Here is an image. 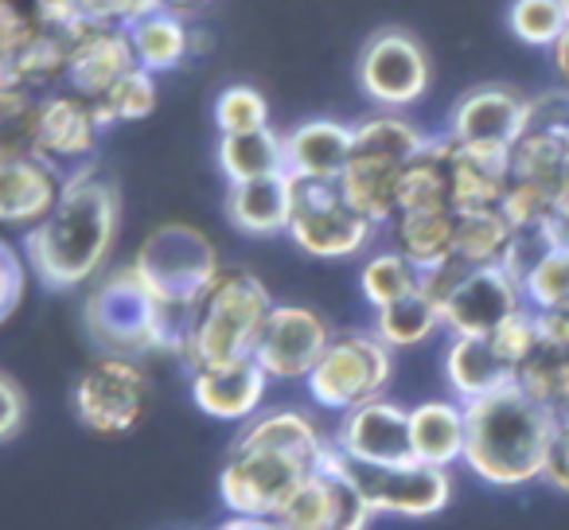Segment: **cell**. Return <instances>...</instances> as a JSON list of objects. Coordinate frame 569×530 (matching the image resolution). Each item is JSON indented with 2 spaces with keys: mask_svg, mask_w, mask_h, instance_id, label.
<instances>
[{
  "mask_svg": "<svg viewBox=\"0 0 569 530\" xmlns=\"http://www.w3.org/2000/svg\"><path fill=\"white\" fill-rule=\"evenodd\" d=\"M511 183V152L452 144V211H491Z\"/></svg>",
  "mask_w": 569,
  "mask_h": 530,
  "instance_id": "27",
  "label": "cell"
},
{
  "mask_svg": "<svg viewBox=\"0 0 569 530\" xmlns=\"http://www.w3.org/2000/svg\"><path fill=\"white\" fill-rule=\"evenodd\" d=\"M82 328L98 356H183V343L191 332V312L168 309L152 297V289L126 266H110L82 301Z\"/></svg>",
  "mask_w": 569,
  "mask_h": 530,
  "instance_id": "4",
  "label": "cell"
},
{
  "mask_svg": "<svg viewBox=\"0 0 569 530\" xmlns=\"http://www.w3.org/2000/svg\"><path fill=\"white\" fill-rule=\"evenodd\" d=\"M356 87L375 110L406 113L426 102L429 87H433V59L410 28H379L359 48Z\"/></svg>",
  "mask_w": 569,
  "mask_h": 530,
  "instance_id": "9",
  "label": "cell"
},
{
  "mask_svg": "<svg viewBox=\"0 0 569 530\" xmlns=\"http://www.w3.org/2000/svg\"><path fill=\"white\" fill-rule=\"evenodd\" d=\"M28 421V394L9 371H0V444H9L20 437Z\"/></svg>",
  "mask_w": 569,
  "mask_h": 530,
  "instance_id": "42",
  "label": "cell"
},
{
  "mask_svg": "<svg viewBox=\"0 0 569 530\" xmlns=\"http://www.w3.org/2000/svg\"><path fill=\"white\" fill-rule=\"evenodd\" d=\"M340 452V449H336ZM340 464L359 496L371 503L375 514L395 519H433L452 503V472L449 468L421 464V460H395V464H363L340 452Z\"/></svg>",
  "mask_w": 569,
  "mask_h": 530,
  "instance_id": "11",
  "label": "cell"
},
{
  "mask_svg": "<svg viewBox=\"0 0 569 530\" xmlns=\"http://www.w3.org/2000/svg\"><path fill=\"white\" fill-rule=\"evenodd\" d=\"M297 203V180L289 172L266 176V180L227 183L222 211L227 222L246 238H277L289 230Z\"/></svg>",
  "mask_w": 569,
  "mask_h": 530,
  "instance_id": "21",
  "label": "cell"
},
{
  "mask_svg": "<svg viewBox=\"0 0 569 530\" xmlns=\"http://www.w3.org/2000/svg\"><path fill=\"white\" fill-rule=\"evenodd\" d=\"M214 530H281L277 519H261V514H227Z\"/></svg>",
  "mask_w": 569,
  "mask_h": 530,
  "instance_id": "46",
  "label": "cell"
},
{
  "mask_svg": "<svg viewBox=\"0 0 569 530\" xmlns=\"http://www.w3.org/2000/svg\"><path fill=\"white\" fill-rule=\"evenodd\" d=\"M507 28L527 48L553 51V43L569 28V12L561 0H511L507 4Z\"/></svg>",
  "mask_w": 569,
  "mask_h": 530,
  "instance_id": "36",
  "label": "cell"
},
{
  "mask_svg": "<svg viewBox=\"0 0 569 530\" xmlns=\"http://www.w3.org/2000/svg\"><path fill=\"white\" fill-rule=\"evenodd\" d=\"M40 32L36 0H0V59L4 63H12Z\"/></svg>",
  "mask_w": 569,
  "mask_h": 530,
  "instance_id": "40",
  "label": "cell"
},
{
  "mask_svg": "<svg viewBox=\"0 0 569 530\" xmlns=\"http://www.w3.org/2000/svg\"><path fill=\"white\" fill-rule=\"evenodd\" d=\"M382 227L356 211L340 196V183H297L289 242L317 261H348L371 250Z\"/></svg>",
  "mask_w": 569,
  "mask_h": 530,
  "instance_id": "10",
  "label": "cell"
},
{
  "mask_svg": "<svg viewBox=\"0 0 569 530\" xmlns=\"http://www.w3.org/2000/svg\"><path fill=\"white\" fill-rule=\"evenodd\" d=\"M522 286L503 266H468L445 293L441 320L449 336H491L511 312L522 309Z\"/></svg>",
  "mask_w": 569,
  "mask_h": 530,
  "instance_id": "17",
  "label": "cell"
},
{
  "mask_svg": "<svg viewBox=\"0 0 569 530\" xmlns=\"http://www.w3.org/2000/svg\"><path fill=\"white\" fill-rule=\"evenodd\" d=\"M527 309H569V246H538L519 278Z\"/></svg>",
  "mask_w": 569,
  "mask_h": 530,
  "instance_id": "35",
  "label": "cell"
},
{
  "mask_svg": "<svg viewBox=\"0 0 569 530\" xmlns=\"http://www.w3.org/2000/svg\"><path fill=\"white\" fill-rule=\"evenodd\" d=\"M332 324L309 304L277 301L261 324L253 359L273 382H305L320 363L325 348L332 343Z\"/></svg>",
  "mask_w": 569,
  "mask_h": 530,
  "instance_id": "14",
  "label": "cell"
},
{
  "mask_svg": "<svg viewBox=\"0 0 569 530\" xmlns=\"http://www.w3.org/2000/svg\"><path fill=\"white\" fill-rule=\"evenodd\" d=\"M441 374L449 398H457V402H476V398L519 382V371L491 348L488 336H449Z\"/></svg>",
  "mask_w": 569,
  "mask_h": 530,
  "instance_id": "23",
  "label": "cell"
},
{
  "mask_svg": "<svg viewBox=\"0 0 569 530\" xmlns=\"http://www.w3.org/2000/svg\"><path fill=\"white\" fill-rule=\"evenodd\" d=\"M332 444L343 457L363 460V464L410 460V406L387 394L371 398V402L340 413V426L332 429Z\"/></svg>",
  "mask_w": 569,
  "mask_h": 530,
  "instance_id": "18",
  "label": "cell"
},
{
  "mask_svg": "<svg viewBox=\"0 0 569 530\" xmlns=\"http://www.w3.org/2000/svg\"><path fill=\"white\" fill-rule=\"evenodd\" d=\"M129 261L152 289V297L180 312H196V304L222 273L211 234L191 222H160L157 230L144 234V242Z\"/></svg>",
  "mask_w": 569,
  "mask_h": 530,
  "instance_id": "6",
  "label": "cell"
},
{
  "mask_svg": "<svg viewBox=\"0 0 569 530\" xmlns=\"http://www.w3.org/2000/svg\"><path fill=\"white\" fill-rule=\"evenodd\" d=\"M550 56H553V74H558V87L569 94V28H566V36L553 43Z\"/></svg>",
  "mask_w": 569,
  "mask_h": 530,
  "instance_id": "47",
  "label": "cell"
},
{
  "mask_svg": "<svg viewBox=\"0 0 569 530\" xmlns=\"http://www.w3.org/2000/svg\"><path fill=\"white\" fill-rule=\"evenodd\" d=\"M152 402V379L141 359L98 356L74 379L71 410L94 437H129L144 421Z\"/></svg>",
  "mask_w": 569,
  "mask_h": 530,
  "instance_id": "8",
  "label": "cell"
},
{
  "mask_svg": "<svg viewBox=\"0 0 569 530\" xmlns=\"http://www.w3.org/2000/svg\"><path fill=\"white\" fill-rule=\"evenodd\" d=\"M102 133L106 129L94 113V102H87L67 87L36 98L24 121V144L63 176L94 164Z\"/></svg>",
  "mask_w": 569,
  "mask_h": 530,
  "instance_id": "12",
  "label": "cell"
},
{
  "mask_svg": "<svg viewBox=\"0 0 569 530\" xmlns=\"http://www.w3.org/2000/svg\"><path fill=\"white\" fill-rule=\"evenodd\" d=\"M390 234H395V250L406 253L421 273H429L452 258L457 211H402L390 222Z\"/></svg>",
  "mask_w": 569,
  "mask_h": 530,
  "instance_id": "29",
  "label": "cell"
},
{
  "mask_svg": "<svg viewBox=\"0 0 569 530\" xmlns=\"http://www.w3.org/2000/svg\"><path fill=\"white\" fill-rule=\"evenodd\" d=\"M160 9H164V0H90L94 20L98 24H110V28H133Z\"/></svg>",
  "mask_w": 569,
  "mask_h": 530,
  "instance_id": "43",
  "label": "cell"
},
{
  "mask_svg": "<svg viewBox=\"0 0 569 530\" xmlns=\"http://www.w3.org/2000/svg\"><path fill=\"white\" fill-rule=\"evenodd\" d=\"M515 227L503 219L499 207L491 211H465L457 214V246H452V258L465 261V266H503L507 253L515 246Z\"/></svg>",
  "mask_w": 569,
  "mask_h": 530,
  "instance_id": "32",
  "label": "cell"
},
{
  "mask_svg": "<svg viewBox=\"0 0 569 530\" xmlns=\"http://www.w3.org/2000/svg\"><path fill=\"white\" fill-rule=\"evenodd\" d=\"M390 379H395V351L371 328H351V332L332 336L320 363L305 379V390L320 410L348 413L387 394Z\"/></svg>",
  "mask_w": 569,
  "mask_h": 530,
  "instance_id": "7",
  "label": "cell"
},
{
  "mask_svg": "<svg viewBox=\"0 0 569 530\" xmlns=\"http://www.w3.org/2000/svg\"><path fill=\"white\" fill-rule=\"evenodd\" d=\"M418 289H421V270L406 253H398L395 246L367 253V261L359 266V293L371 304V312L387 309V304L402 301V297L418 293Z\"/></svg>",
  "mask_w": 569,
  "mask_h": 530,
  "instance_id": "33",
  "label": "cell"
},
{
  "mask_svg": "<svg viewBox=\"0 0 569 530\" xmlns=\"http://www.w3.org/2000/svg\"><path fill=\"white\" fill-rule=\"evenodd\" d=\"M126 36H129V48H133V63L152 71L157 79L180 71L191 56H199L207 48L203 28H196L188 17H180L172 9H160L152 17H144L141 24L126 28Z\"/></svg>",
  "mask_w": 569,
  "mask_h": 530,
  "instance_id": "24",
  "label": "cell"
},
{
  "mask_svg": "<svg viewBox=\"0 0 569 530\" xmlns=\"http://www.w3.org/2000/svg\"><path fill=\"white\" fill-rule=\"evenodd\" d=\"M561 149H566V176H569V129H566V137H561Z\"/></svg>",
  "mask_w": 569,
  "mask_h": 530,
  "instance_id": "49",
  "label": "cell"
},
{
  "mask_svg": "<svg viewBox=\"0 0 569 530\" xmlns=\"http://www.w3.org/2000/svg\"><path fill=\"white\" fill-rule=\"evenodd\" d=\"M28 278H32V270H28L24 250L0 234V324H9L20 304H24Z\"/></svg>",
  "mask_w": 569,
  "mask_h": 530,
  "instance_id": "41",
  "label": "cell"
},
{
  "mask_svg": "<svg viewBox=\"0 0 569 530\" xmlns=\"http://www.w3.org/2000/svg\"><path fill=\"white\" fill-rule=\"evenodd\" d=\"M491 348L499 351V356L507 359V363L515 367V371H522V367L530 363V359L542 351V340H538V320H535V309H527L522 304L519 312H511V317L503 320V324L496 328V332L488 336Z\"/></svg>",
  "mask_w": 569,
  "mask_h": 530,
  "instance_id": "39",
  "label": "cell"
},
{
  "mask_svg": "<svg viewBox=\"0 0 569 530\" xmlns=\"http://www.w3.org/2000/svg\"><path fill=\"white\" fill-rule=\"evenodd\" d=\"M402 211H452V141L445 133L429 137L426 149L406 164L398 183V214Z\"/></svg>",
  "mask_w": 569,
  "mask_h": 530,
  "instance_id": "28",
  "label": "cell"
},
{
  "mask_svg": "<svg viewBox=\"0 0 569 530\" xmlns=\"http://www.w3.org/2000/svg\"><path fill=\"white\" fill-rule=\"evenodd\" d=\"M371 332L387 343L390 351H410L429 343L437 332H445V320H441V304L418 289V293L402 297V301L387 304V309L375 312V324Z\"/></svg>",
  "mask_w": 569,
  "mask_h": 530,
  "instance_id": "31",
  "label": "cell"
},
{
  "mask_svg": "<svg viewBox=\"0 0 569 530\" xmlns=\"http://www.w3.org/2000/svg\"><path fill=\"white\" fill-rule=\"evenodd\" d=\"M530 121V98L519 94L507 82H483L457 98L449 110V137L457 149H499L511 152L515 141L527 133Z\"/></svg>",
  "mask_w": 569,
  "mask_h": 530,
  "instance_id": "15",
  "label": "cell"
},
{
  "mask_svg": "<svg viewBox=\"0 0 569 530\" xmlns=\"http://www.w3.org/2000/svg\"><path fill=\"white\" fill-rule=\"evenodd\" d=\"M63 191V172L40 160L20 137L0 133V234L28 230L51 214Z\"/></svg>",
  "mask_w": 569,
  "mask_h": 530,
  "instance_id": "16",
  "label": "cell"
},
{
  "mask_svg": "<svg viewBox=\"0 0 569 530\" xmlns=\"http://www.w3.org/2000/svg\"><path fill=\"white\" fill-rule=\"evenodd\" d=\"M406 164L375 152L351 149V160L340 176V196L356 207L375 227H390L398 214V183H402Z\"/></svg>",
  "mask_w": 569,
  "mask_h": 530,
  "instance_id": "26",
  "label": "cell"
},
{
  "mask_svg": "<svg viewBox=\"0 0 569 530\" xmlns=\"http://www.w3.org/2000/svg\"><path fill=\"white\" fill-rule=\"evenodd\" d=\"M465 402L457 398H426L410 406V452L413 460L433 468H449L465 460Z\"/></svg>",
  "mask_w": 569,
  "mask_h": 530,
  "instance_id": "25",
  "label": "cell"
},
{
  "mask_svg": "<svg viewBox=\"0 0 569 530\" xmlns=\"http://www.w3.org/2000/svg\"><path fill=\"white\" fill-rule=\"evenodd\" d=\"M375 519L379 514L371 511V503L348 480L336 444L320 460L317 472L277 511V527L281 530H371Z\"/></svg>",
  "mask_w": 569,
  "mask_h": 530,
  "instance_id": "13",
  "label": "cell"
},
{
  "mask_svg": "<svg viewBox=\"0 0 569 530\" xmlns=\"http://www.w3.org/2000/svg\"><path fill=\"white\" fill-rule=\"evenodd\" d=\"M133 48H129L126 28L98 24L82 40L71 43V63H67V90H74L87 102H98L126 71H133Z\"/></svg>",
  "mask_w": 569,
  "mask_h": 530,
  "instance_id": "22",
  "label": "cell"
},
{
  "mask_svg": "<svg viewBox=\"0 0 569 530\" xmlns=\"http://www.w3.org/2000/svg\"><path fill=\"white\" fill-rule=\"evenodd\" d=\"M207 4H214V0H164V9L180 12V17H196V12H203Z\"/></svg>",
  "mask_w": 569,
  "mask_h": 530,
  "instance_id": "48",
  "label": "cell"
},
{
  "mask_svg": "<svg viewBox=\"0 0 569 530\" xmlns=\"http://www.w3.org/2000/svg\"><path fill=\"white\" fill-rule=\"evenodd\" d=\"M121 234V191L110 176L87 164L63 176L59 203L43 222H36L20 250L28 270L48 293H79L110 270L113 246Z\"/></svg>",
  "mask_w": 569,
  "mask_h": 530,
  "instance_id": "1",
  "label": "cell"
},
{
  "mask_svg": "<svg viewBox=\"0 0 569 530\" xmlns=\"http://www.w3.org/2000/svg\"><path fill=\"white\" fill-rule=\"evenodd\" d=\"M465 460L460 464L496 491L542 483L558 418L515 382L496 394L465 402Z\"/></svg>",
  "mask_w": 569,
  "mask_h": 530,
  "instance_id": "3",
  "label": "cell"
},
{
  "mask_svg": "<svg viewBox=\"0 0 569 530\" xmlns=\"http://www.w3.org/2000/svg\"><path fill=\"white\" fill-rule=\"evenodd\" d=\"M542 483L550 491H558V496H569V421H558V437H553Z\"/></svg>",
  "mask_w": 569,
  "mask_h": 530,
  "instance_id": "44",
  "label": "cell"
},
{
  "mask_svg": "<svg viewBox=\"0 0 569 530\" xmlns=\"http://www.w3.org/2000/svg\"><path fill=\"white\" fill-rule=\"evenodd\" d=\"M273 293L266 281L250 270H222L203 301L191 312V332L183 343L180 363L188 371L196 367H222L238 359H253L261 324L273 309Z\"/></svg>",
  "mask_w": 569,
  "mask_h": 530,
  "instance_id": "5",
  "label": "cell"
},
{
  "mask_svg": "<svg viewBox=\"0 0 569 530\" xmlns=\"http://www.w3.org/2000/svg\"><path fill=\"white\" fill-rule=\"evenodd\" d=\"M214 164H219L227 183L266 180V176L284 172V133L253 129V133H227L214 144Z\"/></svg>",
  "mask_w": 569,
  "mask_h": 530,
  "instance_id": "30",
  "label": "cell"
},
{
  "mask_svg": "<svg viewBox=\"0 0 569 530\" xmlns=\"http://www.w3.org/2000/svg\"><path fill=\"white\" fill-rule=\"evenodd\" d=\"M535 320H538V340H542V351L566 356L569 351V309L535 312Z\"/></svg>",
  "mask_w": 569,
  "mask_h": 530,
  "instance_id": "45",
  "label": "cell"
},
{
  "mask_svg": "<svg viewBox=\"0 0 569 530\" xmlns=\"http://www.w3.org/2000/svg\"><path fill=\"white\" fill-rule=\"evenodd\" d=\"M269 382L273 379L261 371L258 359H238V363L196 367V371H188L191 402H196L207 418L227 421V426H242L253 413H261Z\"/></svg>",
  "mask_w": 569,
  "mask_h": 530,
  "instance_id": "19",
  "label": "cell"
},
{
  "mask_svg": "<svg viewBox=\"0 0 569 530\" xmlns=\"http://www.w3.org/2000/svg\"><path fill=\"white\" fill-rule=\"evenodd\" d=\"M214 129L219 137L227 133H253V129L273 126V113H269V98L261 94L250 82H230L214 94Z\"/></svg>",
  "mask_w": 569,
  "mask_h": 530,
  "instance_id": "37",
  "label": "cell"
},
{
  "mask_svg": "<svg viewBox=\"0 0 569 530\" xmlns=\"http://www.w3.org/2000/svg\"><path fill=\"white\" fill-rule=\"evenodd\" d=\"M160 102V82L152 71L144 67H133L126 71L102 98L94 102V113L102 121V129H113V126H133V121H144L152 118Z\"/></svg>",
  "mask_w": 569,
  "mask_h": 530,
  "instance_id": "34",
  "label": "cell"
},
{
  "mask_svg": "<svg viewBox=\"0 0 569 530\" xmlns=\"http://www.w3.org/2000/svg\"><path fill=\"white\" fill-rule=\"evenodd\" d=\"M561 4H566V12H569V0H561Z\"/></svg>",
  "mask_w": 569,
  "mask_h": 530,
  "instance_id": "50",
  "label": "cell"
},
{
  "mask_svg": "<svg viewBox=\"0 0 569 530\" xmlns=\"http://www.w3.org/2000/svg\"><path fill=\"white\" fill-rule=\"evenodd\" d=\"M519 387L527 390L535 402H542L558 421H569V351L566 356L538 351L519 371Z\"/></svg>",
  "mask_w": 569,
  "mask_h": 530,
  "instance_id": "38",
  "label": "cell"
},
{
  "mask_svg": "<svg viewBox=\"0 0 569 530\" xmlns=\"http://www.w3.org/2000/svg\"><path fill=\"white\" fill-rule=\"evenodd\" d=\"M332 433L297 406L261 410L242 421L219 468V499L230 514L277 519L284 499L320 468Z\"/></svg>",
  "mask_w": 569,
  "mask_h": 530,
  "instance_id": "2",
  "label": "cell"
},
{
  "mask_svg": "<svg viewBox=\"0 0 569 530\" xmlns=\"http://www.w3.org/2000/svg\"><path fill=\"white\" fill-rule=\"evenodd\" d=\"M351 160V121L309 118L284 129V172L297 183H340Z\"/></svg>",
  "mask_w": 569,
  "mask_h": 530,
  "instance_id": "20",
  "label": "cell"
}]
</instances>
